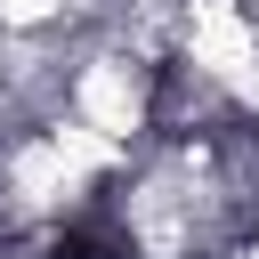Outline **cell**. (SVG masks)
Returning a JSON list of instances; mask_svg holds the SVG:
<instances>
[{"label": "cell", "instance_id": "cell-2", "mask_svg": "<svg viewBox=\"0 0 259 259\" xmlns=\"http://www.w3.org/2000/svg\"><path fill=\"white\" fill-rule=\"evenodd\" d=\"M227 259H259V235H243V243H235V251H227Z\"/></svg>", "mask_w": 259, "mask_h": 259}, {"label": "cell", "instance_id": "cell-1", "mask_svg": "<svg viewBox=\"0 0 259 259\" xmlns=\"http://www.w3.org/2000/svg\"><path fill=\"white\" fill-rule=\"evenodd\" d=\"M65 8L73 0H0V32H49L65 24Z\"/></svg>", "mask_w": 259, "mask_h": 259}]
</instances>
